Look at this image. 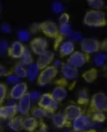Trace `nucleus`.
Returning <instances> with one entry per match:
<instances>
[{
	"label": "nucleus",
	"instance_id": "f257e3e1",
	"mask_svg": "<svg viewBox=\"0 0 107 132\" xmlns=\"http://www.w3.org/2000/svg\"><path fill=\"white\" fill-rule=\"evenodd\" d=\"M84 23L89 27H104L107 24L105 14L101 10H90L85 15L84 18Z\"/></svg>",
	"mask_w": 107,
	"mask_h": 132
},
{
	"label": "nucleus",
	"instance_id": "f03ea898",
	"mask_svg": "<svg viewBox=\"0 0 107 132\" xmlns=\"http://www.w3.org/2000/svg\"><path fill=\"white\" fill-rule=\"evenodd\" d=\"M57 67L54 65L49 66L42 70L39 75L37 83L40 86H45L51 82L58 74Z\"/></svg>",
	"mask_w": 107,
	"mask_h": 132
},
{
	"label": "nucleus",
	"instance_id": "7ed1b4c3",
	"mask_svg": "<svg viewBox=\"0 0 107 132\" xmlns=\"http://www.w3.org/2000/svg\"><path fill=\"white\" fill-rule=\"evenodd\" d=\"M58 102L53 98L51 94L42 95L39 100L38 106L50 113H53L58 107Z\"/></svg>",
	"mask_w": 107,
	"mask_h": 132
},
{
	"label": "nucleus",
	"instance_id": "20e7f679",
	"mask_svg": "<svg viewBox=\"0 0 107 132\" xmlns=\"http://www.w3.org/2000/svg\"><path fill=\"white\" fill-rule=\"evenodd\" d=\"M39 25L40 30L47 37L55 39L59 37V29L54 22L46 21L40 23Z\"/></svg>",
	"mask_w": 107,
	"mask_h": 132
},
{
	"label": "nucleus",
	"instance_id": "39448f33",
	"mask_svg": "<svg viewBox=\"0 0 107 132\" xmlns=\"http://www.w3.org/2000/svg\"><path fill=\"white\" fill-rule=\"evenodd\" d=\"M91 106L95 111H107V96L103 92H98L93 95Z\"/></svg>",
	"mask_w": 107,
	"mask_h": 132
},
{
	"label": "nucleus",
	"instance_id": "423d86ee",
	"mask_svg": "<svg viewBox=\"0 0 107 132\" xmlns=\"http://www.w3.org/2000/svg\"><path fill=\"white\" fill-rule=\"evenodd\" d=\"M101 43L94 38H85L81 41V48L86 54L96 53L101 49Z\"/></svg>",
	"mask_w": 107,
	"mask_h": 132
},
{
	"label": "nucleus",
	"instance_id": "0eeeda50",
	"mask_svg": "<svg viewBox=\"0 0 107 132\" xmlns=\"http://www.w3.org/2000/svg\"><path fill=\"white\" fill-rule=\"evenodd\" d=\"M88 54L81 52H74L69 56L67 60V64L75 68H80L83 66L88 59Z\"/></svg>",
	"mask_w": 107,
	"mask_h": 132
},
{
	"label": "nucleus",
	"instance_id": "6e6552de",
	"mask_svg": "<svg viewBox=\"0 0 107 132\" xmlns=\"http://www.w3.org/2000/svg\"><path fill=\"white\" fill-rule=\"evenodd\" d=\"M48 45L47 40L42 37L35 38L30 42L31 50L34 53L39 56L47 51Z\"/></svg>",
	"mask_w": 107,
	"mask_h": 132
},
{
	"label": "nucleus",
	"instance_id": "1a4fd4ad",
	"mask_svg": "<svg viewBox=\"0 0 107 132\" xmlns=\"http://www.w3.org/2000/svg\"><path fill=\"white\" fill-rule=\"evenodd\" d=\"M18 112V105L10 104L5 106H0V118L11 119L16 116Z\"/></svg>",
	"mask_w": 107,
	"mask_h": 132
},
{
	"label": "nucleus",
	"instance_id": "9d476101",
	"mask_svg": "<svg viewBox=\"0 0 107 132\" xmlns=\"http://www.w3.org/2000/svg\"><path fill=\"white\" fill-rule=\"evenodd\" d=\"M54 53L50 51H47L38 58L36 64L40 70H42L50 66L54 58Z\"/></svg>",
	"mask_w": 107,
	"mask_h": 132
},
{
	"label": "nucleus",
	"instance_id": "9b49d317",
	"mask_svg": "<svg viewBox=\"0 0 107 132\" xmlns=\"http://www.w3.org/2000/svg\"><path fill=\"white\" fill-rule=\"evenodd\" d=\"M92 121L93 120L91 118L82 114L74 120L72 124L73 129L80 132L87 130L88 126Z\"/></svg>",
	"mask_w": 107,
	"mask_h": 132
},
{
	"label": "nucleus",
	"instance_id": "f8f14e48",
	"mask_svg": "<svg viewBox=\"0 0 107 132\" xmlns=\"http://www.w3.org/2000/svg\"><path fill=\"white\" fill-rule=\"evenodd\" d=\"M28 86L25 82H21L14 85L10 93V96L13 100H20L27 92Z\"/></svg>",
	"mask_w": 107,
	"mask_h": 132
},
{
	"label": "nucleus",
	"instance_id": "ddd939ff",
	"mask_svg": "<svg viewBox=\"0 0 107 132\" xmlns=\"http://www.w3.org/2000/svg\"><path fill=\"white\" fill-rule=\"evenodd\" d=\"M26 47L20 41L13 42L9 47L8 54L9 56L15 59H20L22 56Z\"/></svg>",
	"mask_w": 107,
	"mask_h": 132
},
{
	"label": "nucleus",
	"instance_id": "4468645a",
	"mask_svg": "<svg viewBox=\"0 0 107 132\" xmlns=\"http://www.w3.org/2000/svg\"><path fill=\"white\" fill-rule=\"evenodd\" d=\"M31 105V101L29 96V93H27L19 100L18 111L22 115H27L30 110Z\"/></svg>",
	"mask_w": 107,
	"mask_h": 132
},
{
	"label": "nucleus",
	"instance_id": "2eb2a0df",
	"mask_svg": "<svg viewBox=\"0 0 107 132\" xmlns=\"http://www.w3.org/2000/svg\"><path fill=\"white\" fill-rule=\"evenodd\" d=\"M64 115L68 121H73L82 114L81 109L78 105H68L64 111Z\"/></svg>",
	"mask_w": 107,
	"mask_h": 132
},
{
	"label": "nucleus",
	"instance_id": "dca6fc26",
	"mask_svg": "<svg viewBox=\"0 0 107 132\" xmlns=\"http://www.w3.org/2000/svg\"><path fill=\"white\" fill-rule=\"evenodd\" d=\"M61 71L63 76L66 79L72 80L76 79L78 76V70L77 68L71 66L67 63L63 64Z\"/></svg>",
	"mask_w": 107,
	"mask_h": 132
},
{
	"label": "nucleus",
	"instance_id": "f3484780",
	"mask_svg": "<svg viewBox=\"0 0 107 132\" xmlns=\"http://www.w3.org/2000/svg\"><path fill=\"white\" fill-rule=\"evenodd\" d=\"M23 120L22 117L16 116L10 120L8 126L10 129L15 132H20L23 129Z\"/></svg>",
	"mask_w": 107,
	"mask_h": 132
},
{
	"label": "nucleus",
	"instance_id": "a211bd4d",
	"mask_svg": "<svg viewBox=\"0 0 107 132\" xmlns=\"http://www.w3.org/2000/svg\"><path fill=\"white\" fill-rule=\"evenodd\" d=\"M74 48L72 42L70 40H66L61 44L60 46V54L62 56H70L74 52Z\"/></svg>",
	"mask_w": 107,
	"mask_h": 132
},
{
	"label": "nucleus",
	"instance_id": "6ab92c4d",
	"mask_svg": "<svg viewBox=\"0 0 107 132\" xmlns=\"http://www.w3.org/2000/svg\"><path fill=\"white\" fill-rule=\"evenodd\" d=\"M38 126V121L33 117H30L24 119L23 129L27 132H34Z\"/></svg>",
	"mask_w": 107,
	"mask_h": 132
},
{
	"label": "nucleus",
	"instance_id": "aec40b11",
	"mask_svg": "<svg viewBox=\"0 0 107 132\" xmlns=\"http://www.w3.org/2000/svg\"><path fill=\"white\" fill-rule=\"evenodd\" d=\"M52 95L54 99L58 102L62 101L67 97L68 91L62 86H58L53 90Z\"/></svg>",
	"mask_w": 107,
	"mask_h": 132
},
{
	"label": "nucleus",
	"instance_id": "412c9836",
	"mask_svg": "<svg viewBox=\"0 0 107 132\" xmlns=\"http://www.w3.org/2000/svg\"><path fill=\"white\" fill-rule=\"evenodd\" d=\"M68 120L64 114L62 113H56L52 117L53 124L57 128L64 127L68 122Z\"/></svg>",
	"mask_w": 107,
	"mask_h": 132
},
{
	"label": "nucleus",
	"instance_id": "4be33fe9",
	"mask_svg": "<svg viewBox=\"0 0 107 132\" xmlns=\"http://www.w3.org/2000/svg\"><path fill=\"white\" fill-rule=\"evenodd\" d=\"M98 72L95 68H92L85 71L83 73L82 77L88 83H92L97 77Z\"/></svg>",
	"mask_w": 107,
	"mask_h": 132
},
{
	"label": "nucleus",
	"instance_id": "5701e85b",
	"mask_svg": "<svg viewBox=\"0 0 107 132\" xmlns=\"http://www.w3.org/2000/svg\"><path fill=\"white\" fill-rule=\"evenodd\" d=\"M13 72L21 78L27 77V69L21 62L17 63L15 65L13 70Z\"/></svg>",
	"mask_w": 107,
	"mask_h": 132
},
{
	"label": "nucleus",
	"instance_id": "b1692460",
	"mask_svg": "<svg viewBox=\"0 0 107 132\" xmlns=\"http://www.w3.org/2000/svg\"><path fill=\"white\" fill-rule=\"evenodd\" d=\"M33 57L32 53L27 47H26L22 56L20 58V62L24 65H29L32 64Z\"/></svg>",
	"mask_w": 107,
	"mask_h": 132
},
{
	"label": "nucleus",
	"instance_id": "393cba45",
	"mask_svg": "<svg viewBox=\"0 0 107 132\" xmlns=\"http://www.w3.org/2000/svg\"><path fill=\"white\" fill-rule=\"evenodd\" d=\"M39 71L40 70L36 64L32 63L29 65L27 69V77H28L29 80L31 81L35 80L38 75Z\"/></svg>",
	"mask_w": 107,
	"mask_h": 132
},
{
	"label": "nucleus",
	"instance_id": "a878e982",
	"mask_svg": "<svg viewBox=\"0 0 107 132\" xmlns=\"http://www.w3.org/2000/svg\"><path fill=\"white\" fill-rule=\"evenodd\" d=\"M48 113H50L39 106L34 107L32 109L31 111L32 116L36 119H41L45 118V117L47 116Z\"/></svg>",
	"mask_w": 107,
	"mask_h": 132
},
{
	"label": "nucleus",
	"instance_id": "bb28decb",
	"mask_svg": "<svg viewBox=\"0 0 107 132\" xmlns=\"http://www.w3.org/2000/svg\"><path fill=\"white\" fill-rule=\"evenodd\" d=\"M89 102L88 91L83 89L79 93L78 95V102L81 105H86Z\"/></svg>",
	"mask_w": 107,
	"mask_h": 132
},
{
	"label": "nucleus",
	"instance_id": "cd10ccee",
	"mask_svg": "<svg viewBox=\"0 0 107 132\" xmlns=\"http://www.w3.org/2000/svg\"><path fill=\"white\" fill-rule=\"evenodd\" d=\"M69 40L72 42H77L81 41L82 39V34L78 31H72V32L68 36Z\"/></svg>",
	"mask_w": 107,
	"mask_h": 132
},
{
	"label": "nucleus",
	"instance_id": "c85d7f7f",
	"mask_svg": "<svg viewBox=\"0 0 107 132\" xmlns=\"http://www.w3.org/2000/svg\"><path fill=\"white\" fill-rule=\"evenodd\" d=\"M87 2L88 5L94 10H101L104 5V2L102 0H89Z\"/></svg>",
	"mask_w": 107,
	"mask_h": 132
},
{
	"label": "nucleus",
	"instance_id": "c756f323",
	"mask_svg": "<svg viewBox=\"0 0 107 132\" xmlns=\"http://www.w3.org/2000/svg\"><path fill=\"white\" fill-rule=\"evenodd\" d=\"M106 59V56L104 53H98L96 54L94 58V61L96 66H101L105 63Z\"/></svg>",
	"mask_w": 107,
	"mask_h": 132
},
{
	"label": "nucleus",
	"instance_id": "7c9ffc66",
	"mask_svg": "<svg viewBox=\"0 0 107 132\" xmlns=\"http://www.w3.org/2000/svg\"><path fill=\"white\" fill-rule=\"evenodd\" d=\"M92 119L94 121L101 123L104 122L105 120V115L103 112L95 111L94 114H93Z\"/></svg>",
	"mask_w": 107,
	"mask_h": 132
},
{
	"label": "nucleus",
	"instance_id": "2f4dec72",
	"mask_svg": "<svg viewBox=\"0 0 107 132\" xmlns=\"http://www.w3.org/2000/svg\"><path fill=\"white\" fill-rule=\"evenodd\" d=\"M59 29L60 34L65 37H68V36L72 32L71 27L69 24H61Z\"/></svg>",
	"mask_w": 107,
	"mask_h": 132
},
{
	"label": "nucleus",
	"instance_id": "473e14b6",
	"mask_svg": "<svg viewBox=\"0 0 107 132\" xmlns=\"http://www.w3.org/2000/svg\"><path fill=\"white\" fill-rule=\"evenodd\" d=\"M6 80L9 84L15 85L21 82V78L14 73H10L7 76Z\"/></svg>",
	"mask_w": 107,
	"mask_h": 132
},
{
	"label": "nucleus",
	"instance_id": "72a5a7b5",
	"mask_svg": "<svg viewBox=\"0 0 107 132\" xmlns=\"http://www.w3.org/2000/svg\"><path fill=\"white\" fill-rule=\"evenodd\" d=\"M7 88L6 85L2 83H0V106L5 101L6 97Z\"/></svg>",
	"mask_w": 107,
	"mask_h": 132
},
{
	"label": "nucleus",
	"instance_id": "f704fd0d",
	"mask_svg": "<svg viewBox=\"0 0 107 132\" xmlns=\"http://www.w3.org/2000/svg\"><path fill=\"white\" fill-rule=\"evenodd\" d=\"M18 37L20 42H25L29 40L30 34L27 31L20 30L18 32Z\"/></svg>",
	"mask_w": 107,
	"mask_h": 132
},
{
	"label": "nucleus",
	"instance_id": "c9c22d12",
	"mask_svg": "<svg viewBox=\"0 0 107 132\" xmlns=\"http://www.w3.org/2000/svg\"><path fill=\"white\" fill-rule=\"evenodd\" d=\"M9 44L5 40L0 41V56L5 55L8 53Z\"/></svg>",
	"mask_w": 107,
	"mask_h": 132
},
{
	"label": "nucleus",
	"instance_id": "e433bc0d",
	"mask_svg": "<svg viewBox=\"0 0 107 132\" xmlns=\"http://www.w3.org/2000/svg\"><path fill=\"white\" fill-rule=\"evenodd\" d=\"M53 11L56 13H59L62 11L63 10V5L62 4L59 2H53L52 6Z\"/></svg>",
	"mask_w": 107,
	"mask_h": 132
},
{
	"label": "nucleus",
	"instance_id": "4c0bfd02",
	"mask_svg": "<svg viewBox=\"0 0 107 132\" xmlns=\"http://www.w3.org/2000/svg\"><path fill=\"white\" fill-rule=\"evenodd\" d=\"M70 19V16L69 14L66 13H64L61 14L59 18V22L60 24H69Z\"/></svg>",
	"mask_w": 107,
	"mask_h": 132
},
{
	"label": "nucleus",
	"instance_id": "58836bf2",
	"mask_svg": "<svg viewBox=\"0 0 107 132\" xmlns=\"http://www.w3.org/2000/svg\"><path fill=\"white\" fill-rule=\"evenodd\" d=\"M1 30L5 34H9L12 32V28L10 25L6 23H3L1 26Z\"/></svg>",
	"mask_w": 107,
	"mask_h": 132
},
{
	"label": "nucleus",
	"instance_id": "ea45409f",
	"mask_svg": "<svg viewBox=\"0 0 107 132\" xmlns=\"http://www.w3.org/2000/svg\"><path fill=\"white\" fill-rule=\"evenodd\" d=\"M29 94L31 102L39 100L42 96L40 93L37 91H32V92H30L29 93Z\"/></svg>",
	"mask_w": 107,
	"mask_h": 132
},
{
	"label": "nucleus",
	"instance_id": "a19ab883",
	"mask_svg": "<svg viewBox=\"0 0 107 132\" xmlns=\"http://www.w3.org/2000/svg\"><path fill=\"white\" fill-rule=\"evenodd\" d=\"M10 73L8 71V69H7L2 64H0V77L7 76Z\"/></svg>",
	"mask_w": 107,
	"mask_h": 132
},
{
	"label": "nucleus",
	"instance_id": "79ce46f5",
	"mask_svg": "<svg viewBox=\"0 0 107 132\" xmlns=\"http://www.w3.org/2000/svg\"><path fill=\"white\" fill-rule=\"evenodd\" d=\"M100 126H101L100 123L96 122H95V121H92L90 123V124H89V125L88 126V127L87 130L97 129L98 128H100Z\"/></svg>",
	"mask_w": 107,
	"mask_h": 132
},
{
	"label": "nucleus",
	"instance_id": "37998d69",
	"mask_svg": "<svg viewBox=\"0 0 107 132\" xmlns=\"http://www.w3.org/2000/svg\"><path fill=\"white\" fill-rule=\"evenodd\" d=\"M101 49L107 52V39H106L101 43Z\"/></svg>",
	"mask_w": 107,
	"mask_h": 132
},
{
	"label": "nucleus",
	"instance_id": "c03bdc74",
	"mask_svg": "<svg viewBox=\"0 0 107 132\" xmlns=\"http://www.w3.org/2000/svg\"><path fill=\"white\" fill-rule=\"evenodd\" d=\"M38 30H40L39 24H33L30 27V31L32 32H37Z\"/></svg>",
	"mask_w": 107,
	"mask_h": 132
},
{
	"label": "nucleus",
	"instance_id": "a18cd8bd",
	"mask_svg": "<svg viewBox=\"0 0 107 132\" xmlns=\"http://www.w3.org/2000/svg\"><path fill=\"white\" fill-rule=\"evenodd\" d=\"M70 132H80V131H78L76 130H74V129H73Z\"/></svg>",
	"mask_w": 107,
	"mask_h": 132
},
{
	"label": "nucleus",
	"instance_id": "49530a36",
	"mask_svg": "<svg viewBox=\"0 0 107 132\" xmlns=\"http://www.w3.org/2000/svg\"><path fill=\"white\" fill-rule=\"evenodd\" d=\"M1 10H2V5H1V3H0V13L1 12Z\"/></svg>",
	"mask_w": 107,
	"mask_h": 132
},
{
	"label": "nucleus",
	"instance_id": "de8ad7c7",
	"mask_svg": "<svg viewBox=\"0 0 107 132\" xmlns=\"http://www.w3.org/2000/svg\"><path fill=\"white\" fill-rule=\"evenodd\" d=\"M105 132H107V129H106L105 131Z\"/></svg>",
	"mask_w": 107,
	"mask_h": 132
},
{
	"label": "nucleus",
	"instance_id": "09e8293b",
	"mask_svg": "<svg viewBox=\"0 0 107 132\" xmlns=\"http://www.w3.org/2000/svg\"></svg>",
	"mask_w": 107,
	"mask_h": 132
}]
</instances>
